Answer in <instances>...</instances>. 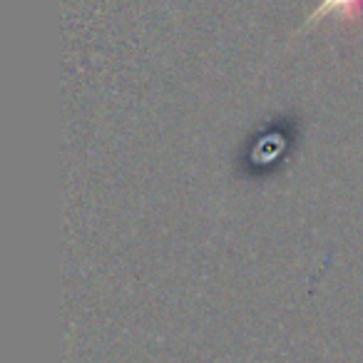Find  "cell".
I'll return each mask as SVG.
<instances>
[{
	"mask_svg": "<svg viewBox=\"0 0 363 363\" xmlns=\"http://www.w3.org/2000/svg\"><path fill=\"white\" fill-rule=\"evenodd\" d=\"M361 11H363V0H321L311 11V16L306 18V23L301 26V33L318 26L326 18H336L341 23H356L361 18Z\"/></svg>",
	"mask_w": 363,
	"mask_h": 363,
	"instance_id": "1",
	"label": "cell"
}]
</instances>
